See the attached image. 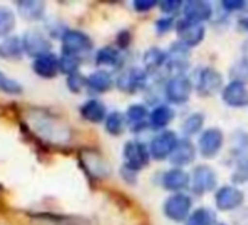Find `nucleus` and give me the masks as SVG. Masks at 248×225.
I'll list each match as a JSON object with an SVG mask.
<instances>
[{"instance_id":"72a5a7b5","label":"nucleus","mask_w":248,"mask_h":225,"mask_svg":"<svg viewBox=\"0 0 248 225\" xmlns=\"http://www.w3.org/2000/svg\"><path fill=\"white\" fill-rule=\"evenodd\" d=\"M231 79L233 82H239L247 85L248 83V59H241L238 60L232 67H231Z\"/></svg>"},{"instance_id":"9b49d317","label":"nucleus","mask_w":248,"mask_h":225,"mask_svg":"<svg viewBox=\"0 0 248 225\" xmlns=\"http://www.w3.org/2000/svg\"><path fill=\"white\" fill-rule=\"evenodd\" d=\"M220 89H223V78L213 67H204L199 72L196 91L202 96H213Z\"/></svg>"},{"instance_id":"0eeeda50","label":"nucleus","mask_w":248,"mask_h":225,"mask_svg":"<svg viewBox=\"0 0 248 225\" xmlns=\"http://www.w3.org/2000/svg\"><path fill=\"white\" fill-rule=\"evenodd\" d=\"M178 136L172 130H162L159 132L149 144V151L151 157L156 161H162L171 157L174 152L177 144H178Z\"/></svg>"},{"instance_id":"c756f323","label":"nucleus","mask_w":248,"mask_h":225,"mask_svg":"<svg viewBox=\"0 0 248 225\" xmlns=\"http://www.w3.org/2000/svg\"><path fill=\"white\" fill-rule=\"evenodd\" d=\"M186 222H187V225H216L217 224L216 213L212 209L204 208V206L194 209Z\"/></svg>"},{"instance_id":"f8f14e48","label":"nucleus","mask_w":248,"mask_h":225,"mask_svg":"<svg viewBox=\"0 0 248 225\" xmlns=\"http://www.w3.org/2000/svg\"><path fill=\"white\" fill-rule=\"evenodd\" d=\"M22 46H24V51L34 59L50 53V48H51L50 40L40 30L27 31L22 37Z\"/></svg>"},{"instance_id":"423d86ee","label":"nucleus","mask_w":248,"mask_h":225,"mask_svg":"<svg viewBox=\"0 0 248 225\" xmlns=\"http://www.w3.org/2000/svg\"><path fill=\"white\" fill-rule=\"evenodd\" d=\"M190 187L194 194L202 196L217 187V176L215 170L209 165H197L191 173Z\"/></svg>"},{"instance_id":"c9c22d12","label":"nucleus","mask_w":248,"mask_h":225,"mask_svg":"<svg viewBox=\"0 0 248 225\" xmlns=\"http://www.w3.org/2000/svg\"><path fill=\"white\" fill-rule=\"evenodd\" d=\"M0 89L5 91L6 94H14V95H18L22 92V86L21 83H18L16 80L14 79H9L3 75H0Z\"/></svg>"},{"instance_id":"b1692460","label":"nucleus","mask_w":248,"mask_h":225,"mask_svg":"<svg viewBox=\"0 0 248 225\" xmlns=\"http://www.w3.org/2000/svg\"><path fill=\"white\" fill-rule=\"evenodd\" d=\"M112 85H114L112 76L107 70H95L89 76H86V86L92 92L96 94L107 92L112 88Z\"/></svg>"},{"instance_id":"c85d7f7f","label":"nucleus","mask_w":248,"mask_h":225,"mask_svg":"<svg viewBox=\"0 0 248 225\" xmlns=\"http://www.w3.org/2000/svg\"><path fill=\"white\" fill-rule=\"evenodd\" d=\"M104 125H105L107 133H109L111 136H120L124 132V128H126V125H127L126 116H124L123 112H120V111H111V112H108Z\"/></svg>"},{"instance_id":"c03bdc74","label":"nucleus","mask_w":248,"mask_h":225,"mask_svg":"<svg viewBox=\"0 0 248 225\" xmlns=\"http://www.w3.org/2000/svg\"><path fill=\"white\" fill-rule=\"evenodd\" d=\"M239 22H241V27H242L244 30H247V31H248V16L242 18V19H241Z\"/></svg>"},{"instance_id":"58836bf2","label":"nucleus","mask_w":248,"mask_h":225,"mask_svg":"<svg viewBox=\"0 0 248 225\" xmlns=\"http://www.w3.org/2000/svg\"><path fill=\"white\" fill-rule=\"evenodd\" d=\"M172 28H175V21L172 16H162L155 24V30L158 34H165V32L171 31Z\"/></svg>"},{"instance_id":"1a4fd4ad","label":"nucleus","mask_w":248,"mask_h":225,"mask_svg":"<svg viewBox=\"0 0 248 225\" xmlns=\"http://www.w3.org/2000/svg\"><path fill=\"white\" fill-rule=\"evenodd\" d=\"M223 132L219 128H210V129H204L199 138V152L203 158L206 160H212L215 158L222 146H223Z\"/></svg>"},{"instance_id":"473e14b6","label":"nucleus","mask_w":248,"mask_h":225,"mask_svg":"<svg viewBox=\"0 0 248 225\" xmlns=\"http://www.w3.org/2000/svg\"><path fill=\"white\" fill-rule=\"evenodd\" d=\"M59 62H60V72L66 73L67 76H70L73 73H78L79 67H80V63H82L80 57L66 54V53H62V56L59 57Z\"/></svg>"},{"instance_id":"a211bd4d","label":"nucleus","mask_w":248,"mask_h":225,"mask_svg":"<svg viewBox=\"0 0 248 225\" xmlns=\"http://www.w3.org/2000/svg\"><path fill=\"white\" fill-rule=\"evenodd\" d=\"M196 146L193 145V142L187 138L180 139L174 152L170 157V161L174 167L177 168H183L186 165H190L194 160H196Z\"/></svg>"},{"instance_id":"bb28decb","label":"nucleus","mask_w":248,"mask_h":225,"mask_svg":"<svg viewBox=\"0 0 248 225\" xmlns=\"http://www.w3.org/2000/svg\"><path fill=\"white\" fill-rule=\"evenodd\" d=\"M143 64L146 72H155L164 64H167V51L159 47H151L143 54Z\"/></svg>"},{"instance_id":"a19ab883","label":"nucleus","mask_w":248,"mask_h":225,"mask_svg":"<svg viewBox=\"0 0 248 225\" xmlns=\"http://www.w3.org/2000/svg\"><path fill=\"white\" fill-rule=\"evenodd\" d=\"M222 8L228 12H236L245 8V2H242V0H225V2H222Z\"/></svg>"},{"instance_id":"cd10ccee","label":"nucleus","mask_w":248,"mask_h":225,"mask_svg":"<svg viewBox=\"0 0 248 225\" xmlns=\"http://www.w3.org/2000/svg\"><path fill=\"white\" fill-rule=\"evenodd\" d=\"M18 9H19V14L25 19L37 21V19L43 18L44 9H46V3L44 2H38V0H27V2H19L18 3Z\"/></svg>"},{"instance_id":"7c9ffc66","label":"nucleus","mask_w":248,"mask_h":225,"mask_svg":"<svg viewBox=\"0 0 248 225\" xmlns=\"http://www.w3.org/2000/svg\"><path fill=\"white\" fill-rule=\"evenodd\" d=\"M203 125H204V116L202 112H191L181 123V130L186 136H193L203 129Z\"/></svg>"},{"instance_id":"39448f33","label":"nucleus","mask_w":248,"mask_h":225,"mask_svg":"<svg viewBox=\"0 0 248 225\" xmlns=\"http://www.w3.org/2000/svg\"><path fill=\"white\" fill-rule=\"evenodd\" d=\"M193 91L191 80L183 75H174L165 85V96L171 104H184L190 99Z\"/></svg>"},{"instance_id":"a878e982","label":"nucleus","mask_w":248,"mask_h":225,"mask_svg":"<svg viewBox=\"0 0 248 225\" xmlns=\"http://www.w3.org/2000/svg\"><path fill=\"white\" fill-rule=\"evenodd\" d=\"M22 53H24L22 40H19L18 37H8L6 40L0 43V57L18 60L22 57Z\"/></svg>"},{"instance_id":"4be33fe9","label":"nucleus","mask_w":248,"mask_h":225,"mask_svg":"<svg viewBox=\"0 0 248 225\" xmlns=\"http://www.w3.org/2000/svg\"><path fill=\"white\" fill-rule=\"evenodd\" d=\"M175 111L168 104H159L149 112V126L155 130H165V128L174 120Z\"/></svg>"},{"instance_id":"7ed1b4c3","label":"nucleus","mask_w":248,"mask_h":225,"mask_svg":"<svg viewBox=\"0 0 248 225\" xmlns=\"http://www.w3.org/2000/svg\"><path fill=\"white\" fill-rule=\"evenodd\" d=\"M193 208V200L186 193H172L164 203V213L174 222L187 221Z\"/></svg>"},{"instance_id":"5701e85b","label":"nucleus","mask_w":248,"mask_h":225,"mask_svg":"<svg viewBox=\"0 0 248 225\" xmlns=\"http://www.w3.org/2000/svg\"><path fill=\"white\" fill-rule=\"evenodd\" d=\"M82 164L92 177H107L109 174L108 162L104 161L96 152H83Z\"/></svg>"},{"instance_id":"6e6552de","label":"nucleus","mask_w":248,"mask_h":225,"mask_svg":"<svg viewBox=\"0 0 248 225\" xmlns=\"http://www.w3.org/2000/svg\"><path fill=\"white\" fill-rule=\"evenodd\" d=\"M62 44H63V53L78 56V57H80L83 53L91 51L93 46L89 35L78 30L64 31L62 35Z\"/></svg>"},{"instance_id":"f704fd0d","label":"nucleus","mask_w":248,"mask_h":225,"mask_svg":"<svg viewBox=\"0 0 248 225\" xmlns=\"http://www.w3.org/2000/svg\"><path fill=\"white\" fill-rule=\"evenodd\" d=\"M248 180V154L238 157L235 162V170L232 173V181L239 184Z\"/></svg>"},{"instance_id":"4c0bfd02","label":"nucleus","mask_w":248,"mask_h":225,"mask_svg":"<svg viewBox=\"0 0 248 225\" xmlns=\"http://www.w3.org/2000/svg\"><path fill=\"white\" fill-rule=\"evenodd\" d=\"M184 5L180 2V0H165V2L159 3L161 11L165 14V16H172L174 14H177Z\"/></svg>"},{"instance_id":"20e7f679","label":"nucleus","mask_w":248,"mask_h":225,"mask_svg":"<svg viewBox=\"0 0 248 225\" xmlns=\"http://www.w3.org/2000/svg\"><path fill=\"white\" fill-rule=\"evenodd\" d=\"M115 82L120 91L126 94H135L148 85V72L142 67L133 66L123 70Z\"/></svg>"},{"instance_id":"412c9836","label":"nucleus","mask_w":248,"mask_h":225,"mask_svg":"<svg viewBox=\"0 0 248 225\" xmlns=\"http://www.w3.org/2000/svg\"><path fill=\"white\" fill-rule=\"evenodd\" d=\"M80 116L89 123H101L105 122L108 112L102 101L96 98H91L80 105Z\"/></svg>"},{"instance_id":"ea45409f","label":"nucleus","mask_w":248,"mask_h":225,"mask_svg":"<svg viewBox=\"0 0 248 225\" xmlns=\"http://www.w3.org/2000/svg\"><path fill=\"white\" fill-rule=\"evenodd\" d=\"M158 5L159 3H156L155 0H136V2L133 3V8L140 14H146Z\"/></svg>"},{"instance_id":"f3484780","label":"nucleus","mask_w":248,"mask_h":225,"mask_svg":"<svg viewBox=\"0 0 248 225\" xmlns=\"http://www.w3.org/2000/svg\"><path fill=\"white\" fill-rule=\"evenodd\" d=\"M212 5L207 2H203V0H190V2L184 3L183 6V18L197 22V24H203L206 21L210 19L212 16Z\"/></svg>"},{"instance_id":"dca6fc26","label":"nucleus","mask_w":248,"mask_h":225,"mask_svg":"<svg viewBox=\"0 0 248 225\" xmlns=\"http://www.w3.org/2000/svg\"><path fill=\"white\" fill-rule=\"evenodd\" d=\"M191 183V176L184 171L183 168L172 167L162 176V186L165 190H170L172 193H183Z\"/></svg>"},{"instance_id":"f03ea898","label":"nucleus","mask_w":248,"mask_h":225,"mask_svg":"<svg viewBox=\"0 0 248 225\" xmlns=\"http://www.w3.org/2000/svg\"><path fill=\"white\" fill-rule=\"evenodd\" d=\"M123 157H124V167H127L136 173L146 168L152 158L149 146H146L140 141H129L124 145Z\"/></svg>"},{"instance_id":"79ce46f5","label":"nucleus","mask_w":248,"mask_h":225,"mask_svg":"<svg viewBox=\"0 0 248 225\" xmlns=\"http://www.w3.org/2000/svg\"><path fill=\"white\" fill-rule=\"evenodd\" d=\"M132 40V34L129 31H121L117 35V44H118V50L120 48H127L129 43Z\"/></svg>"},{"instance_id":"6ab92c4d","label":"nucleus","mask_w":248,"mask_h":225,"mask_svg":"<svg viewBox=\"0 0 248 225\" xmlns=\"http://www.w3.org/2000/svg\"><path fill=\"white\" fill-rule=\"evenodd\" d=\"M124 116H126L129 129L135 133L142 132L149 126V111L143 104H132L124 112Z\"/></svg>"},{"instance_id":"2f4dec72","label":"nucleus","mask_w":248,"mask_h":225,"mask_svg":"<svg viewBox=\"0 0 248 225\" xmlns=\"http://www.w3.org/2000/svg\"><path fill=\"white\" fill-rule=\"evenodd\" d=\"M16 18L12 9L0 6V37H8L15 28Z\"/></svg>"},{"instance_id":"f257e3e1","label":"nucleus","mask_w":248,"mask_h":225,"mask_svg":"<svg viewBox=\"0 0 248 225\" xmlns=\"http://www.w3.org/2000/svg\"><path fill=\"white\" fill-rule=\"evenodd\" d=\"M25 119L30 130L44 142L54 144V145H64L72 138L70 128L63 120L53 116L51 112L46 110L32 108L28 111Z\"/></svg>"},{"instance_id":"9d476101","label":"nucleus","mask_w":248,"mask_h":225,"mask_svg":"<svg viewBox=\"0 0 248 225\" xmlns=\"http://www.w3.org/2000/svg\"><path fill=\"white\" fill-rule=\"evenodd\" d=\"M175 31L180 37V41L190 48L199 46L206 35V30L203 24H197L186 18H181L175 22Z\"/></svg>"},{"instance_id":"a18cd8bd","label":"nucleus","mask_w":248,"mask_h":225,"mask_svg":"<svg viewBox=\"0 0 248 225\" xmlns=\"http://www.w3.org/2000/svg\"><path fill=\"white\" fill-rule=\"evenodd\" d=\"M216 225H226V224H223V222H217Z\"/></svg>"},{"instance_id":"4468645a","label":"nucleus","mask_w":248,"mask_h":225,"mask_svg":"<svg viewBox=\"0 0 248 225\" xmlns=\"http://www.w3.org/2000/svg\"><path fill=\"white\" fill-rule=\"evenodd\" d=\"M167 66L170 70L177 72L175 75H183V72L190 66V47L183 44L180 40L174 41L167 51Z\"/></svg>"},{"instance_id":"aec40b11","label":"nucleus","mask_w":248,"mask_h":225,"mask_svg":"<svg viewBox=\"0 0 248 225\" xmlns=\"http://www.w3.org/2000/svg\"><path fill=\"white\" fill-rule=\"evenodd\" d=\"M32 69L34 72L44 79H51L56 78L57 73L60 72V62L59 57L54 53H47L43 54L40 57H37L32 63Z\"/></svg>"},{"instance_id":"37998d69","label":"nucleus","mask_w":248,"mask_h":225,"mask_svg":"<svg viewBox=\"0 0 248 225\" xmlns=\"http://www.w3.org/2000/svg\"><path fill=\"white\" fill-rule=\"evenodd\" d=\"M121 174H123V178L126 180V183H129V184H135L136 183V174H138L136 171H133V170H130V168L123 165Z\"/></svg>"},{"instance_id":"ddd939ff","label":"nucleus","mask_w":248,"mask_h":225,"mask_svg":"<svg viewBox=\"0 0 248 225\" xmlns=\"http://www.w3.org/2000/svg\"><path fill=\"white\" fill-rule=\"evenodd\" d=\"M244 193L236 186H222L216 190L215 205L219 210L229 212L238 209L244 203Z\"/></svg>"},{"instance_id":"393cba45","label":"nucleus","mask_w":248,"mask_h":225,"mask_svg":"<svg viewBox=\"0 0 248 225\" xmlns=\"http://www.w3.org/2000/svg\"><path fill=\"white\" fill-rule=\"evenodd\" d=\"M95 62L98 66H107V67H118L121 66V54H120V50L115 48V47H111V46H107V47H102L96 51V56H95Z\"/></svg>"},{"instance_id":"e433bc0d","label":"nucleus","mask_w":248,"mask_h":225,"mask_svg":"<svg viewBox=\"0 0 248 225\" xmlns=\"http://www.w3.org/2000/svg\"><path fill=\"white\" fill-rule=\"evenodd\" d=\"M86 86V78H83L79 72L78 73H73L70 76H67V88L75 92V94H79L83 88Z\"/></svg>"},{"instance_id":"2eb2a0df","label":"nucleus","mask_w":248,"mask_h":225,"mask_svg":"<svg viewBox=\"0 0 248 225\" xmlns=\"http://www.w3.org/2000/svg\"><path fill=\"white\" fill-rule=\"evenodd\" d=\"M222 99L232 108H244L248 105V88L244 83L231 80L222 89Z\"/></svg>"}]
</instances>
